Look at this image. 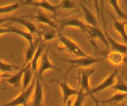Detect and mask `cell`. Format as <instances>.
<instances>
[{
	"mask_svg": "<svg viewBox=\"0 0 127 106\" xmlns=\"http://www.w3.org/2000/svg\"><path fill=\"white\" fill-rule=\"evenodd\" d=\"M30 66H31L30 64H28L26 66H23L22 69L19 70L18 72H17L16 74H14L11 77H9V78L7 80V82H8L9 85H11L13 86H19L21 81H22L23 74H24V72L26 71V70Z\"/></svg>",
	"mask_w": 127,
	"mask_h": 106,
	"instance_id": "obj_17",
	"label": "cell"
},
{
	"mask_svg": "<svg viewBox=\"0 0 127 106\" xmlns=\"http://www.w3.org/2000/svg\"><path fill=\"white\" fill-rule=\"evenodd\" d=\"M41 40L42 39H41V36H40V37H38V39H37L36 41H33V42L32 44H29V46H28V49L25 52V60L28 64H29L30 61H32V57L34 56V53L36 52V50H37L38 45H39Z\"/></svg>",
	"mask_w": 127,
	"mask_h": 106,
	"instance_id": "obj_19",
	"label": "cell"
},
{
	"mask_svg": "<svg viewBox=\"0 0 127 106\" xmlns=\"http://www.w3.org/2000/svg\"><path fill=\"white\" fill-rule=\"evenodd\" d=\"M24 5H30L32 7H36V8H39L41 9H44L47 12L53 13L56 15L57 13V5L51 3L48 1H24Z\"/></svg>",
	"mask_w": 127,
	"mask_h": 106,
	"instance_id": "obj_13",
	"label": "cell"
},
{
	"mask_svg": "<svg viewBox=\"0 0 127 106\" xmlns=\"http://www.w3.org/2000/svg\"><path fill=\"white\" fill-rule=\"evenodd\" d=\"M107 59L113 65H120L124 61L123 55L117 52H111L107 55Z\"/></svg>",
	"mask_w": 127,
	"mask_h": 106,
	"instance_id": "obj_23",
	"label": "cell"
},
{
	"mask_svg": "<svg viewBox=\"0 0 127 106\" xmlns=\"http://www.w3.org/2000/svg\"><path fill=\"white\" fill-rule=\"evenodd\" d=\"M8 32H9L8 26H3V27H1V26H0V36L5 34V33H8Z\"/></svg>",
	"mask_w": 127,
	"mask_h": 106,
	"instance_id": "obj_31",
	"label": "cell"
},
{
	"mask_svg": "<svg viewBox=\"0 0 127 106\" xmlns=\"http://www.w3.org/2000/svg\"><path fill=\"white\" fill-rule=\"evenodd\" d=\"M9 20L16 22V23L23 25L27 29V32L31 33L32 35L38 34V30L36 24L33 23L29 19H28L26 17H10Z\"/></svg>",
	"mask_w": 127,
	"mask_h": 106,
	"instance_id": "obj_11",
	"label": "cell"
},
{
	"mask_svg": "<svg viewBox=\"0 0 127 106\" xmlns=\"http://www.w3.org/2000/svg\"><path fill=\"white\" fill-rule=\"evenodd\" d=\"M32 71L31 69V66L26 70V71L23 74V79H22V84H23V90H26L28 86L30 85V84L32 83Z\"/></svg>",
	"mask_w": 127,
	"mask_h": 106,
	"instance_id": "obj_25",
	"label": "cell"
},
{
	"mask_svg": "<svg viewBox=\"0 0 127 106\" xmlns=\"http://www.w3.org/2000/svg\"><path fill=\"white\" fill-rule=\"evenodd\" d=\"M127 98V95L124 93H116L111 96L110 98H107L105 100H98L99 103L102 104H116L119 102H121L122 100H124L125 99Z\"/></svg>",
	"mask_w": 127,
	"mask_h": 106,
	"instance_id": "obj_22",
	"label": "cell"
},
{
	"mask_svg": "<svg viewBox=\"0 0 127 106\" xmlns=\"http://www.w3.org/2000/svg\"><path fill=\"white\" fill-rule=\"evenodd\" d=\"M8 32L11 33H15V34L20 36L21 37H23V39H25L27 42H28V44H32L34 41V38H33V35H32L31 33H29L27 31H23L21 29H18V28L16 27H13V26H8Z\"/></svg>",
	"mask_w": 127,
	"mask_h": 106,
	"instance_id": "obj_20",
	"label": "cell"
},
{
	"mask_svg": "<svg viewBox=\"0 0 127 106\" xmlns=\"http://www.w3.org/2000/svg\"><path fill=\"white\" fill-rule=\"evenodd\" d=\"M61 29H64L66 27H69V26H73V27H77L81 29L84 32L86 30L87 24L83 23L82 20L79 17H71V18H66L62 21L59 22V25Z\"/></svg>",
	"mask_w": 127,
	"mask_h": 106,
	"instance_id": "obj_9",
	"label": "cell"
},
{
	"mask_svg": "<svg viewBox=\"0 0 127 106\" xmlns=\"http://www.w3.org/2000/svg\"><path fill=\"white\" fill-rule=\"evenodd\" d=\"M36 84V76L30 84V85L26 89L23 90L18 96H16L13 100L9 101L7 104L1 106H23L24 105H28V101L30 100L31 96L32 95L33 91H34V87Z\"/></svg>",
	"mask_w": 127,
	"mask_h": 106,
	"instance_id": "obj_3",
	"label": "cell"
},
{
	"mask_svg": "<svg viewBox=\"0 0 127 106\" xmlns=\"http://www.w3.org/2000/svg\"><path fill=\"white\" fill-rule=\"evenodd\" d=\"M90 96H91V97H92V100L94 101V104H95V106H100V103H99V101H98V100H97L96 98L95 97L94 95H91Z\"/></svg>",
	"mask_w": 127,
	"mask_h": 106,
	"instance_id": "obj_32",
	"label": "cell"
},
{
	"mask_svg": "<svg viewBox=\"0 0 127 106\" xmlns=\"http://www.w3.org/2000/svg\"><path fill=\"white\" fill-rule=\"evenodd\" d=\"M47 43H45L43 42H42V41H41L39 45H38L37 50H36V52L34 53V56H33L32 61H31L30 63H29L32 72H35L37 70L38 64H39L41 56H42V52H44V49L47 47Z\"/></svg>",
	"mask_w": 127,
	"mask_h": 106,
	"instance_id": "obj_15",
	"label": "cell"
},
{
	"mask_svg": "<svg viewBox=\"0 0 127 106\" xmlns=\"http://www.w3.org/2000/svg\"><path fill=\"white\" fill-rule=\"evenodd\" d=\"M81 8L82 11L83 18L85 19L86 23H87V25L94 26V27H100V23H98L97 18H95L94 13L90 10V8L84 3V2L81 3Z\"/></svg>",
	"mask_w": 127,
	"mask_h": 106,
	"instance_id": "obj_12",
	"label": "cell"
},
{
	"mask_svg": "<svg viewBox=\"0 0 127 106\" xmlns=\"http://www.w3.org/2000/svg\"><path fill=\"white\" fill-rule=\"evenodd\" d=\"M108 3L111 4V6L114 9L115 13L117 14V16H118L120 18L123 19V20H127V14L120 8L119 1H117V0H110Z\"/></svg>",
	"mask_w": 127,
	"mask_h": 106,
	"instance_id": "obj_24",
	"label": "cell"
},
{
	"mask_svg": "<svg viewBox=\"0 0 127 106\" xmlns=\"http://www.w3.org/2000/svg\"><path fill=\"white\" fill-rule=\"evenodd\" d=\"M64 81H58L56 80H52V82H55L57 83V85H59L60 89H61L62 91V98H63V105L67 102L71 96L73 95H77L78 94H80L81 90H77L76 89H73L72 87H71V85L67 83V79L66 77L64 78Z\"/></svg>",
	"mask_w": 127,
	"mask_h": 106,
	"instance_id": "obj_6",
	"label": "cell"
},
{
	"mask_svg": "<svg viewBox=\"0 0 127 106\" xmlns=\"http://www.w3.org/2000/svg\"><path fill=\"white\" fill-rule=\"evenodd\" d=\"M10 19V18H0V25H2L3 23H5L6 21H8Z\"/></svg>",
	"mask_w": 127,
	"mask_h": 106,
	"instance_id": "obj_33",
	"label": "cell"
},
{
	"mask_svg": "<svg viewBox=\"0 0 127 106\" xmlns=\"http://www.w3.org/2000/svg\"><path fill=\"white\" fill-rule=\"evenodd\" d=\"M60 106H62V105H60ZM62 106H71V101L70 100H69L67 101V102H66V103L65 104V105H63Z\"/></svg>",
	"mask_w": 127,
	"mask_h": 106,
	"instance_id": "obj_34",
	"label": "cell"
},
{
	"mask_svg": "<svg viewBox=\"0 0 127 106\" xmlns=\"http://www.w3.org/2000/svg\"><path fill=\"white\" fill-rule=\"evenodd\" d=\"M104 33L105 35V37H106L107 42H108L109 46H111V50H112L111 52H120V53H121L122 55L127 53V46L126 45L116 42V41L113 39V38H112L106 32H105Z\"/></svg>",
	"mask_w": 127,
	"mask_h": 106,
	"instance_id": "obj_16",
	"label": "cell"
},
{
	"mask_svg": "<svg viewBox=\"0 0 127 106\" xmlns=\"http://www.w3.org/2000/svg\"><path fill=\"white\" fill-rule=\"evenodd\" d=\"M58 38H59V42L62 47V49L66 50L70 54L76 56V58H79V57H87L89 56L86 52H84L81 49V47H79L77 43L74 42L72 39H71V38L62 34H60L58 36Z\"/></svg>",
	"mask_w": 127,
	"mask_h": 106,
	"instance_id": "obj_1",
	"label": "cell"
},
{
	"mask_svg": "<svg viewBox=\"0 0 127 106\" xmlns=\"http://www.w3.org/2000/svg\"><path fill=\"white\" fill-rule=\"evenodd\" d=\"M50 50V45L47 44L46 50L44 51V52L42 53V56H41L39 64H38L37 67V76H39L40 78L42 77V75L46 71L48 70H55L57 71H61V69L59 67H57V66H55L54 64L52 63V61H50L49 56H48V53Z\"/></svg>",
	"mask_w": 127,
	"mask_h": 106,
	"instance_id": "obj_4",
	"label": "cell"
},
{
	"mask_svg": "<svg viewBox=\"0 0 127 106\" xmlns=\"http://www.w3.org/2000/svg\"><path fill=\"white\" fill-rule=\"evenodd\" d=\"M56 32H57L56 30L51 29V30H47L46 32H44L43 33H42V35H41V38H42V42L47 43V42L52 41V40H53L54 38H56L57 37Z\"/></svg>",
	"mask_w": 127,
	"mask_h": 106,
	"instance_id": "obj_27",
	"label": "cell"
},
{
	"mask_svg": "<svg viewBox=\"0 0 127 106\" xmlns=\"http://www.w3.org/2000/svg\"><path fill=\"white\" fill-rule=\"evenodd\" d=\"M117 75H118V71L116 70V71H114L111 75H109V76H107L101 83L99 84L98 85H96L95 87L91 89L90 91L87 94V95H94V94L99 93L100 91L105 90V89L113 86L116 83Z\"/></svg>",
	"mask_w": 127,
	"mask_h": 106,
	"instance_id": "obj_7",
	"label": "cell"
},
{
	"mask_svg": "<svg viewBox=\"0 0 127 106\" xmlns=\"http://www.w3.org/2000/svg\"><path fill=\"white\" fill-rule=\"evenodd\" d=\"M126 23V24H127V20H126V23Z\"/></svg>",
	"mask_w": 127,
	"mask_h": 106,
	"instance_id": "obj_37",
	"label": "cell"
},
{
	"mask_svg": "<svg viewBox=\"0 0 127 106\" xmlns=\"http://www.w3.org/2000/svg\"><path fill=\"white\" fill-rule=\"evenodd\" d=\"M23 5H24V1H18L13 3L8 4V5L2 6V7H0V15H1V14L11 13H13V11L18 9L19 8H21V7Z\"/></svg>",
	"mask_w": 127,
	"mask_h": 106,
	"instance_id": "obj_21",
	"label": "cell"
},
{
	"mask_svg": "<svg viewBox=\"0 0 127 106\" xmlns=\"http://www.w3.org/2000/svg\"><path fill=\"white\" fill-rule=\"evenodd\" d=\"M111 18L113 19V26L116 31L119 33L124 42L127 44V33L126 31V23L124 22H120L115 18V17L111 14Z\"/></svg>",
	"mask_w": 127,
	"mask_h": 106,
	"instance_id": "obj_18",
	"label": "cell"
},
{
	"mask_svg": "<svg viewBox=\"0 0 127 106\" xmlns=\"http://www.w3.org/2000/svg\"><path fill=\"white\" fill-rule=\"evenodd\" d=\"M23 106H28V105H23Z\"/></svg>",
	"mask_w": 127,
	"mask_h": 106,
	"instance_id": "obj_38",
	"label": "cell"
},
{
	"mask_svg": "<svg viewBox=\"0 0 127 106\" xmlns=\"http://www.w3.org/2000/svg\"><path fill=\"white\" fill-rule=\"evenodd\" d=\"M44 104V91L43 84L42 78L39 76H36V84L34 87V91L32 94V105L31 106H43Z\"/></svg>",
	"mask_w": 127,
	"mask_h": 106,
	"instance_id": "obj_5",
	"label": "cell"
},
{
	"mask_svg": "<svg viewBox=\"0 0 127 106\" xmlns=\"http://www.w3.org/2000/svg\"><path fill=\"white\" fill-rule=\"evenodd\" d=\"M23 66H15V65H12L6 63L5 61H3L1 58L0 56V72H3V73H6V72H11L14 71V70H20L22 69Z\"/></svg>",
	"mask_w": 127,
	"mask_h": 106,
	"instance_id": "obj_26",
	"label": "cell"
},
{
	"mask_svg": "<svg viewBox=\"0 0 127 106\" xmlns=\"http://www.w3.org/2000/svg\"><path fill=\"white\" fill-rule=\"evenodd\" d=\"M121 106H125V105H124V104H122V105H121Z\"/></svg>",
	"mask_w": 127,
	"mask_h": 106,
	"instance_id": "obj_35",
	"label": "cell"
},
{
	"mask_svg": "<svg viewBox=\"0 0 127 106\" xmlns=\"http://www.w3.org/2000/svg\"><path fill=\"white\" fill-rule=\"evenodd\" d=\"M95 69H79L78 80L81 86V90L87 94L90 91V77L94 73Z\"/></svg>",
	"mask_w": 127,
	"mask_h": 106,
	"instance_id": "obj_8",
	"label": "cell"
},
{
	"mask_svg": "<svg viewBox=\"0 0 127 106\" xmlns=\"http://www.w3.org/2000/svg\"><path fill=\"white\" fill-rule=\"evenodd\" d=\"M32 18L36 19L38 23L48 26L52 29H54L56 31H57V29H58V25L56 23V22H55L53 19H52L50 17L47 16V14L43 13L42 11H41V10L37 11V13H36L34 16H32Z\"/></svg>",
	"mask_w": 127,
	"mask_h": 106,
	"instance_id": "obj_14",
	"label": "cell"
},
{
	"mask_svg": "<svg viewBox=\"0 0 127 106\" xmlns=\"http://www.w3.org/2000/svg\"><path fill=\"white\" fill-rule=\"evenodd\" d=\"M86 96H87V94L81 90L80 94H78V95H76V100L74 101V104L71 105V106H83V104L85 102Z\"/></svg>",
	"mask_w": 127,
	"mask_h": 106,
	"instance_id": "obj_29",
	"label": "cell"
},
{
	"mask_svg": "<svg viewBox=\"0 0 127 106\" xmlns=\"http://www.w3.org/2000/svg\"><path fill=\"white\" fill-rule=\"evenodd\" d=\"M113 89L120 93H124L127 95V83L123 82V81H118L117 83L113 85Z\"/></svg>",
	"mask_w": 127,
	"mask_h": 106,
	"instance_id": "obj_30",
	"label": "cell"
},
{
	"mask_svg": "<svg viewBox=\"0 0 127 106\" xmlns=\"http://www.w3.org/2000/svg\"><path fill=\"white\" fill-rule=\"evenodd\" d=\"M59 59H61V61L66 62L71 66V67L69 68L67 71H66V74H65V77L68 75L69 71L71 70H72L76 67L77 68H85V67H88L92 66L93 64L97 63L98 61H100V58H95V57H92L91 56H88L87 57H79V58H76V59H66V58H62V57L58 56Z\"/></svg>",
	"mask_w": 127,
	"mask_h": 106,
	"instance_id": "obj_2",
	"label": "cell"
},
{
	"mask_svg": "<svg viewBox=\"0 0 127 106\" xmlns=\"http://www.w3.org/2000/svg\"><path fill=\"white\" fill-rule=\"evenodd\" d=\"M1 76H2V73H1V72H0V77H1Z\"/></svg>",
	"mask_w": 127,
	"mask_h": 106,
	"instance_id": "obj_36",
	"label": "cell"
},
{
	"mask_svg": "<svg viewBox=\"0 0 127 106\" xmlns=\"http://www.w3.org/2000/svg\"><path fill=\"white\" fill-rule=\"evenodd\" d=\"M57 9H74L76 8V3L70 0H62L59 2L58 4H57Z\"/></svg>",
	"mask_w": 127,
	"mask_h": 106,
	"instance_id": "obj_28",
	"label": "cell"
},
{
	"mask_svg": "<svg viewBox=\"0 0 127 106\" xmlns=\"http://www.w3.org/2000/svg\"><path fill=\"white\" fill-rule=\"evenodd\" d=\"M84 34L87 35L91 39H95V38L100 39L106 47H109L108 42L106 40L105 33L103 31L100 29V27H94V26H91L87 25V27H86L85 32H84Z\"/></svg>",
	"mask_w": 127,
	"mask_h": 106,
	"instance_id": "obj_10",
	"label": "cell"
}]
</instances>
